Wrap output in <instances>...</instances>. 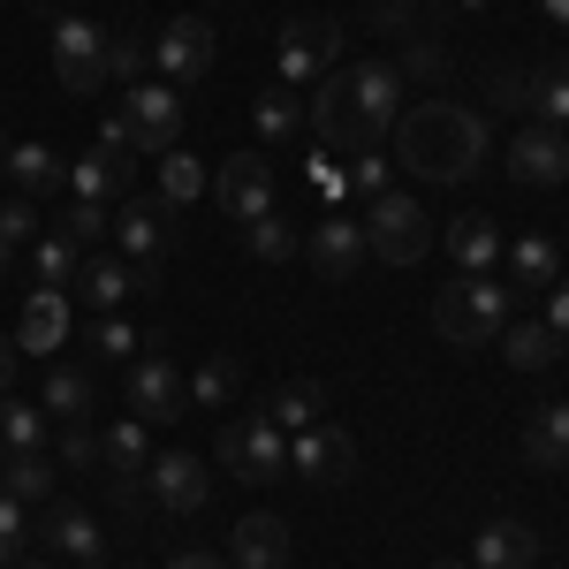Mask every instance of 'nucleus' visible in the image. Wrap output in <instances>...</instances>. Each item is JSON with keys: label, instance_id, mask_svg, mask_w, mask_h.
I'll list each match as a JSON object with an SVG mask.
<instances>
[{"label": "nucleus", "instance_id": "obj_1", "mask_svg": "<svg viewBox=\"0 0 569 569\" xmlns=\"http://www.w3.org/2000/svg\"><path fill=\"white\" fill-rule=\"evenodd\" d=\"M395 168H410L418 182H471L493 152L479 107H456V99H418L395 114Z\"/></svg>", "mask_w": 569, "mask_h": 569}, {"label": "nucleus", "instance_id": "obj_2", "mask_svg": "<svg viewBox=\"0 0 569 569\" xmlns=\"http://www.w3.org/2000/svg\"><path fill=\"white\" fill-rule=\"evenodd\" d=\"M433 335L448 350H486V342H501V327L517 319V289H501V281H486V273H456L448 289H433Z\"/></svg>", "mask_w": 569, "mask_h": 569}, {"label": "nucleus", "instance_id": "obj_3", "mask_svg": "<svg viewBox=\"0 0 569 569\" xmlns=\"http://www.w3.org/2000/svg\"><path fill=\"white\" fill-rule=\"evenodd\" d=\"M99 137H114L130 152H176L182 144V91L176 84H130L122 107H114V122Z\"/></svg>", "mask_w": 569, "mask_h": 569}, {"label": "nucleus", "instance_id": "obj_4", "mask_svg": "<svg viewBox=\"0 0 569 569\" xmlns=\"http://www.w3.org/2000/svg\"><path fill=\"white\" fill-rule=\"evenodd\" d=\"M305 122L319 130V144L327 152H350V160H365V152H380V122L357 107V91H350V69H335V77H319V91H311V107H305Z\"/></svg>", "mask_w": 569, "mask_h": 569}, {"label": "nucleus", "instance_id": "obj_5", "mask_svg": "<svg viewBox=\"0 0 569 569\" xmlns=\"http://www.w3.org/2000/svg\"><path fill=\"white\" fill-rule=\"evenodd\" d=\"M213 456L236 471L243 486H273V479H289V433L266 418V410H243V418H228L213 440Z\"/></svg>", "mask_w": 569, "mask_h": 569}, {"label": "nucleus", "instance_id": "obj_6", "mask_svg": "<svg viewBox=\"0 0 569 569\" xmlns=\"http://www.w3.org/2000/svg\"><path fill=\"white\" fill-rule=\"evenodd\" d=\"M426 243H433V220H426V206H418L410 190H380V198L365 206V251H372V259L418 266Z\"/></svg>", "mask_w": 569, "mask_h": 569}, {"label": "nucleus", "instance_id": "obj_7", "mask_svg": "<svg viewBox=\"0 0 569 569\" xmlns=\"http://www.w3.org/2000/svg\"><path fill=\"white\" fill-rule=\"evenodd\" d=\"M107 46H114V31L107 23H91V16H61L53 23V77H61V91H77V99H91V91H107Z\"/></svg>", "mask_w": 569, "mask_h": 569}, {"label": "nucleus", "instance_id": "obj_8", "mask_svg": "<svg viewBox=\"0 0 569 569\" xmlns=\"http://www.w3.org/2000/svg\"><path fill=\"white\" fill-rule=\"evenodd\" d=\"M206 190H213V206L236 228H251V220L273 213V160L266 152H228L213 176H206Z\"/></svg>", "mask_w": 569, "mask_h": 569}, {"label": "nucleus", "instance_id": "obj_9", "mask_svg": "<svg viewBox=\"0 0 569 569\" xmlns=\"http://www.w3.org/2000/svg\"><path fill=\"white\" fill-rule=\"evenodd\" d=\"M168 198H122L114 206V236H122V259L137 266L144 289H160V259H168V228H176Z\"/></svg>", "mask_w": 569, "mask_h": 569}, {"label": "nucleus", "instance_id": "obj_10", "mask_svg": "<svg viewBox=\"0 0 569 569\" xmlns=\"http://www.w3.org/2000/svg\"><path fill=\"white\" fill-rule=\"evenodd\" d=\"M342 61V23L335 16H297L281 31V84H319Z\"/></svg>", "mask_w": 569, "mask_h": 569}, {"label": "nucleus", "instance_id": "obj_11", "mask_svg": "<svg viewBox=\"0 0 569 569\" xmlns=\"http://www.w3.org/2000/svg\"><path fill=\"white\" fill-rule=\"evenodd\" d=\"M122 395H130V418H144V426H176L182 410H190V380H182L168 357H137Z\"/></svg>", "mask_w": 569, "mask_h": 569}, {"label": "nucleus", "instance_id": "obj_12", "mask_svg": "<svg viewBox=\"0 0 569 569\" xmlns=\"http://www.w3.org/2000/svg\"><path fill=\"white\" fill-rule=\"evenodd\" d=\"M305 266L327 281V289H342L357 266H365V220H350V213H327L319 228L305 236Z\"/></svg>", "mask_w": 569, "mask_h": 569}, {"label": "nucleus", "instance_id": "obj_13", "mask_svg": "<svg viewBox=\"0 0 569 569\" xmlns=\"http://www.w3.org/2000/svg\"><path fill=\"white\" fill-rule=\"evenodd\" d=\"M289 471H305L311 486H342V479H357V440L319 418V426H305L289 440Z\"/></svg>", "mask_w": 569, "mask_h": 569}, {"label": "nucleus", "instance_id": "obj_14", "mask_svg": "<svg viewBox=\"0 0 569 569\" xmlns=\"http://www.w3.org/2000/svg\"><path fill=\"white\" fill-rule=\"evenodd\" d=\"M144 486H152V501H160V509H176V517H198V509L213 501V471H206L190 448H168V456H152Z\"/></svg>", "mask_w": 569, "mask_h": 569}, {"label": "nucleus", "instance_id": "obj_15", "mask_svg": "<svg viewBox=\"0 0 569 569\" xmlns=\"http://www.w3.org/2000/svg\"><path fill=\"white\" fill-rule=\"evenodd\" d=\"M130 182H137L130 144H114V137H99L84 160H69V190L91 198V206H122V198H130Z\"/></svg>", "mask_w": 569, "mask_h": 569}, {"label": "nucleus", "instance_id": "obj_16", "mask_svg": "<svg viewBox=\"0 0 569 569\" xmlns=\"http://www.w3.org/2000/svg\"><path fill=\"white\" fill-rule=\"evenodd\" d=\"M213 23H198V16H176V23H168V31H160V46H152V61H160V77H168V84H198V77H206V69H213Z\"/></svg>", "mask_w": 569, "mask_h": 569}, {"label": "nucleus", "instance_id": "obj_17", "mask_svg": "<svg viewBox=\"0 0 569 569\" xmlns=\"http://www.w3.org/2000/svg\"><path fill=\"white\" fill-rule=\"evenodd\" d=\"M0 176L16 182L23 198H61V182H69V160L39 144V137H8V152H0Z\"/></svg>", "mask_w": 569, "mask_h": 569}, {"label": "nucleus", "instance_id": "obj_18", "mask_svg": "<svg viewBox=\"0 0 569 569\" xmlns=\"http://www.w3.org/2000/svg\"><path fill=\"white\" fill-rule=\"evenodd\" d=\"M69 327H77L69 289H31V297H23V319H16V350H23V357L61 350V342H69Z\"/></svg>", "mask_w": 569, "mask_h": 569}, {"label": "nucleus", "instance_id": "obj_19", "mask_svg": "<svg viewBox=\"0 0 569 569\" xmlns=\"http://www.w3.org/2000/svg\"><path fill=\"white\" fill-rule=\"evenodd\" d=\"M509 176L531 182V190H555V182H569V144L555 137V122H531V130L509 144Z\"/></svg>", "mask_w": 569, "mask_h": 569}, {"label": "nucleus", "instance_id": "obj_20", "mask_svg": "<svg viewBox=\"0 0 569 569\" xmlns=\"http://www.w3.org/2000/svg\"><path fill=\"white\" fill-rule=\"evenodd\" d=\"M228 569H289V525L281 517H236L228 531Z\"/></svg>", "mask_w": 569, "mask_h": 569}, {"label": "nucleus", "instance_id": "obj_21", "mask_svg": "<svg viewBox=\"0 0 569 569\" xmlns=\"http://www.w3.org/2000/svg\"><path fill=\"white\" fill-rule=\"evenodd\" d=\"M471 569H539V531L517 517H493L471 547Z\"/></svg>", "mask_w": 569, "mask_h": 569}, {"label": "nucleus", "instance_id": "obj_22", "mask_svg": "<svg viewBox=\"0 0 569 569\" xmlns=\"http://www.w3.org/2000/svg\"><path fill=\"white\" fill-rule=\"evenodd\" d=\"M99 463H107V479H144L152 471V426L144 418H114L99 433Z\"/></svg>", "mask_w": 569, "mask_h": 569}, {"label": "nucleus", "instance_id": "obj_23", "mask_svg": "<svg viewBox=\"0 0 569 569\" xmlns=\"http://www.w3.org/2000/svg\"><path fill=\"white\" fill-rule=\"evenodd\" d=\"M525 463H531V471H569V402L531 410V426H525Z\"/></svg>", "mask_w": 569, "mask_h": 569}, {"label": "nucleus", "instance_id": "obj_24", "mask_svg": "<svg viewBox=\"0 0 569 569\" xmlns=\"http://www.w3.org/2000/svg\"><path fill=\"white\" fill-rule=\"evenodd\" d=\"M39 539L53 555H69V562H99V555H107V539H99V525H91L84 509H46Z\"/></svg>", "mask_w": 569, "mask_h": 569}, {"label": "nucleus", "instance_id": "obj_25", "mask_svg": "<svg viewBox=\"0 0 569 569\" xmlns=\"http://www.w3.org/2000/svg\"><path fill=\"white\" fill-rule=\"evenodd\" d=\"M0 493H16L23 509L46 501V493H53V456H46V448H8V456H0Z\"/></svg>", "mask_w": 569, "mask_h": 569}, {"label": "nucleus", "instance_id": "obj_26", "mask_svg": "<svg viewBox=\"0 0 569 569\" xmlns=\"http://www.w3.org/2000/svg\"><path fill=\"white\" fill-rule=\"evenodd\" d=\"M448 259L463 266V273H486V266L501 259V228L486 213H463V220H448Z\"/></svg>", "mask_w": 569, "mask_h": 569}, {"label": "nucleus", "instance_id": "obj_27", "mask_svg": "<svg viewBox=\"0 0 569 569\" xmlns=\"http://www.w3.org/2000/svg\"><path fill=\"white\" fill-rule=\"evenodd\" d=\"M501 350H509L517 372H547V365L562 357V342H555V327H547V319H509V327H501Z\"/></svg>", "mask_w": 569, "mask_h": 569}, {"label": "nucleus", "instance_id": "obj_28", "mask_svg": "<svg viewBox=\"0 0 569 569\" xmlns=\"http://www.w3.org/2000/svg\"><path fill=\"white\" fill-rule=\"evenodd\" d=\"M39 410H46V418H61V426L91 418V372H84V365H53V372H46Z\"/></svg>", "mask_w": 569, "mask_h": 569}, {"label": "nucleus", "instance_id": "obj_29", "mask_svg": "<svg viewBox=\"0 0 569 569\" xmlns=\"http://www.w3.org/2000/svg\"><path fill=\"white\" fill-rule=\"evenodd\" d=\"M259 410L281 426V433H305V426H319V410H327V388H319V380H289V388L266 395Z\"/></svg>", "mask_w": 569, "mask_h": 569}, {"label": "nucleus", "instance_id": "obj_30", "mask_svg": "<svg viewBox=\"0 0 569 569\" xmlns=\"http://www.w3.org/2000/svg\"><path fill=\"white\" fill-rule=\"evenodd\" d=\"M77 273H84V243H69L61 228L31 243V281H39V289H69Z\"/></svg>", "mask_w": 569, "mask_h": 569}, {"label": "nucleus", "instance_id": "obj_31", "mask_svg": "<svg viewBox=\"0 0 569 569\" xmlns=\"http://www.w3.org/2000/svg\"><path fill=\"white\" fill-rule=\"evenodd\" d=\"M509 266H517V297L525 289H555L562 281V251H555V236H517V251H509Z\"/></svg>", "mask_w": 569, "mask_h": 569}, {"label": "nucleus", "instance_id": "obj_32", "mask_svg": "<svg viewBox=\"0 0 569 569\" xmlns=\"http://www.w3.org/2000/svg\"><path fill=\"white\" fill-rule=\"evenodd\" d=\"M251 122H259L266 144H289V137L305 130V99H297V84H266L259 107H251Z\"/></svg>", "mask_w": 569, "mask_h": 569}, {"label": "nucleus", "instance_id": "obj_33", "mask_svg": "<svg viewBox=\"0 0 569 569\" xmlns=\"http://www.w3.org/2000/svg\"><path fill=\"white\" fill-rule=\"evenodd\" d=\"M77 289H84V305L114 311V305H122V297H137L144 281H137V266H130V259H91L84 273H77Z\"/></svg>", "mask_w": 569, "mask_h": 569}, {"label": "nucleus", "instance_id": "obj_34", "mask_svg": "<svg viewBox=\"0 0 569 569\" xmlns=\"http://www.w3.org/2000/svg\"><path fill=\"white\" fill-rule=\"evenodd\" d=\"M236 388H243V365L220 350V357H206L198 372H190V410H228L236 402Z\"/></svg>", "mask_w": 569, "mask_h": 569}, {"label": "nucleus", "instance_id": "obj_35", "mask_svg": "<svg viewBox=\"0 0 569 569\" xmlns=\"http://www.w3.org/2000/svg\"><path fill=\"white\" fill-rule=\"evenodd\" d=\"M8 448H46V410L39 402L0 395V456H8Z\"/></svg>", "mask_w": 569, "mask_h": 569}, {"label": "nucleus", "instance_id": "obj_36", "mask_svg": "<svg viewBox=\"0 0 569 569\" xmlns=\"http://www.w3.org/2000/svg\"><path fill=\"white\" fill-rule=\"evenodd\" d=\"M206 176H213V168H206V160H190V152H160V198H168V206H190V198H198V190H206Z\"/></svg>", "mask_w": 569, "mask_h": 569}, {"label": "nucleus", "instance_id": "obj_37", "mask_svg": "<svg viewBox=\"0 0 569 569\" xmlns=\"http://www.w3.org/2000/svg\"><path fill=\"white\" fill-rule=\"evenodd\" d=\"M243 243H251V259H266V266H281V259H297V251H305V236H297L281 213L251 220V228H243Z\"/></svg>", "mask_w": 569, "mask_h": 569}, {"label": "nucleus", "instance_id": "obj_38", "mask_svg": "<svg viewBox=\"0 0 569 569\" xmlns=\"http://www.w3.org/2000/svg\"><path fill=\"white\" fill-rule=\"evenodd\" d=\"M531 107H539L547 122H569V61H547V69L531 77Z\"/></svg>", "mask_w": 569, "mask_h": 569}, {"label": "nucleus", "instance_id": "obj_39", "mask_svg": "<svg viewBox=\"0 0 569 569\" xmlns=\"http://www.w3.org/2000/svg\"><path fill=\"white\" fill-rule=\"evenodd\" d=\"M61 236L91 251L99 236H114V213H107V206H91V198H69V213H61Z\"/></svg>", "mask_w": 569, "mask_h": 569}, {"label": "nucleus", "instance_id": "obj_40", "mask_svg": "<svg viewBox=\"0 0 569 569\" xmlns=\"http://www.w3.org/2000/svg\"><path fill=\"white\" fill-rule=\"evenodd\" d=\"M402 77H448V46L440 39H426V31H410L402 39V61H395Z\"/></svg>", "mask_w": 569, "mask_h": 569}, {"label": "nucleus", "instance_id": "obj_41", "mask_svg": "<svg viewBox=\"0 0 569 569\" xmlns=\"http://www.w3.org/2000/svg\"><path fill=\"white\" fill-rule=\"evenodd\" d=\"M107 69H114L122 84H137V77L152 69V46L137 39V31H114V46H107Z\"/></svg>", "mask_w": 569, "mask_h": 569}, {"label": "nucleus", "instance_id": "obj_42", "mask_svg": "<svg viewBox=\"0 0 569 569\" xmlns=\"http://www.w3.org/2000/svg\"><path fill=\"white\" fill-rule=\"evenodd\" d=\"M23 539H31V525H23V501H16V493H0V569L23 562Z\"/></svg>", "mask_w": 569, "mask_h": 569}, {"label": "nucleus", "instance_id": "obj_43", "mask_svg": "<svg viewBox=\"0 0 569 569\" xmlns=\"http://www.w3.org/2000/svg\"><path fill=\"white\" fill-rule=\"evenodd\" d=\"M61 463H69V471H91V463H99V433H91L84 418L61 426Z\"/></svg>", "mask_w": 569, "mask_h": 569}, {"label": "nucleus", "instance_id": "obj_44", "mask_svg": "<svg viewBox=\"0 0 569 569\" xmlns=\"http://www.w3.org/2000/svg\"><path fill=\"white\" fill-rule=\"evenodd\" d=\"M91 350H99V357H114V365H122V357L137 350V327H130V319H99V327H91Z\"/></svg>", "mask_w": 569, "mask_h": 569}, {"label": "nucleus", "instance_id": "obj_45", "mask_svg": "<svg viewBox=\"0 0 569 569\" xmlns=\"http://www.w3.org/2000/svg\"><path fill=\"white\" fill-rule=\"evenodd\" d=\"M0 236H8V243H31V236H39V213H31V198H8V206H0Z\"/></svg>", "mask_w": 569, "mask_h": 569}, {"label": "nucleus", "instance_id": "obj_46", "mask_svg": "<svg viewBox=\"0 0 569 569\" xmlns=\"http://www.w3.org/2000/svg\"><path fill=\"white\" fill-rule=\"evenodd\" d=\"M493 99H501V107H531V77H517V69H501V77H493Z\"/></svg>", "mask_w": 569, "mask_h": 569}, {"label": "nucleus", "instance_id": "obj_47", "mask_svg": "<svg viewBox=\"0 0 569 569\" xmlns=\"http://www.w3.org/2000/svg\"><path fill=\"white\" fill-rule=\"evenodd\" d=\"M547 327H555V342H569V281L547 289Z\"/></svg>", "mask_w": 569, "mask_h": 569}, {"label": "nucleus", "instance_id": "obj_48", "mask_svg": "<svg viewBox=\"0 0 569 569\" xmlns=\"http://www.w3.org/2000/svg\"><path fill=\"white\" fill-rule=\"evenodd\" d=\"M168 569H228V562H220V555H206V547H176V555H168Z\"/></svg>", "mask_w": 569, "mask_h": 569}, {"label": "nucleus", "instance_id": "obj_49", "mask_svg": "<svg viewBox=\"0 0 569 569\" xmlns=\"http://www.w3.org/2000/svg\"><path fill=\"white\" fill-rule=\"evenodd\" d=\"M16 357H23V350H16V342H0V395L16 388Z\"/></svg>", "mask_w": 569, "mask_h": 569}, {"label": "nucleus", "instance_id": "obj_50", "mask_svg": "<svg viewBox=\"0 0 569 569\" xmlns=\"http://www.w3.org/2000/svg\"><path fill=\"white\" fill-rule=\"evenodd\" d=\"M539 8H547V16H555V23H569V0H539Z\"/></svg>", "mask_w": 569, "mask_h": 569}, {"label": "nucleus", "instance_id": "obj_51", "mask_svg": "<svg viewBox=\"0 0 569 569\" xmlns=\"http://www.w3.org/2000/svg\"><path fill=\"white\" fill-rule=\"evenodd\" d=\"M8 266H16V243H8V236H0V273H8Z\"/></svg>", "mask_w": 569, "mask_h": 569}, {"label": "nucleus", "instance_id": "obj_52", "mask_svg": "<svg viewBox=\"0 0 569 569\" xmlns=\"http://www.w3.org/2000/svg\"><path fill=\"white\" fill-rule=\"evenodd\" d=\"M84 569H114V562H107V555H99V562H84Z\"/></svg>", "mask_w": 569, "mask_h": 569}, {"label": "nucleus", "instance_id": "obj_53", "mask_svg": "<svg viewBox=\"0 0 569 569\" xmlns=\"http://www.w3.org/2000/svg\"><path fill=\"white\" fill-rule=\"evenodd\" d=\"M16 569H46V562H16Z\"/></svg>", "mask_w": 569, "mask_h": 569}, {"label": "nucleus", "instance_id": "obj_54", "mask_svg": "<svg viewBox=\"0 0 569 569\" xmlns=\"http://www.w3.org/2000/svg\"><path fill=\"white\" fill-rule=\"evenodd\" d=\"M440 569H463V562H440Z\"/></svg>", "mask_w": 569, "mask_h": 569}]
</instances>
